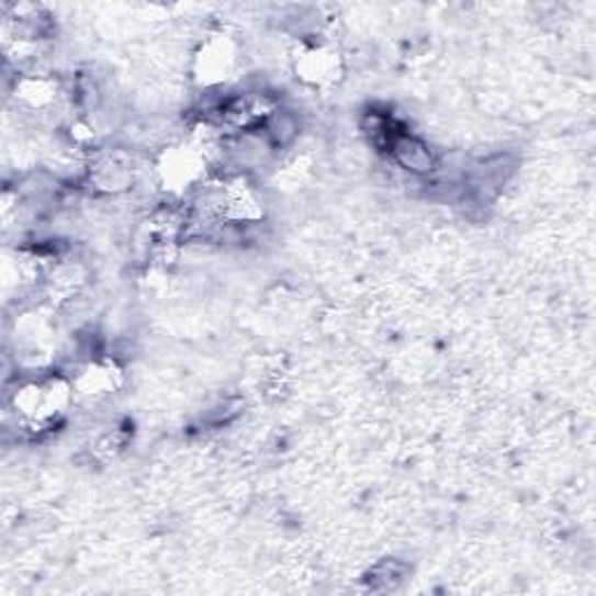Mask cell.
I'll return each instance as SVG.
<instances>
[{"label":"cell","mask_w":596,"mask_h":596,"mask_svg":"<svg viewBox=\"0 0 596 596\" xmlns=\"http://www.w3.org/2000/svg\"><path fill=\"white\" fill-rule=\"evenodd\" d=\"M387 145H390L392 159L401 168H406L408 172H413V176H419V178L421 176H431V172L438 166L436 151L425 140L411 136V133H392V138L387 140Z\"/></svg>","instance_id":"1"}]
</instances>
